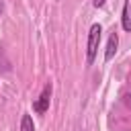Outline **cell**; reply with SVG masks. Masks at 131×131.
I'll return each instance as SVG.
<instances>
[{"instance_id":"6da1fadb","label":"cell","mask_w":131,"mask_h":131,"mask_svg":"<svg viewBox=\"0 0 131 131\" xmlns=\"http://www.w3.org/2000/svg\"><path fill=\"white\" fill-rule=\"evenodd\" d=\"M100 33H102L100 25L94 23V25L90 27V33H88V49H86V63H88V66H92L94 59H96L98 43H100Z\"/></svg>"},{"instance_id":"7a4b0ae2","label":"cell","mask_w":131,"mask_h":131,"mask_svg":"<svg viewBox=\"0 0 131 131\" xmlns=\"http://www.w3.org/2000/svg\"><path fill=\"white\" fill-rule=\"evenodd\" d=\"M49 100H51V84H47V86L43 88V92L39 94V98L33 102V111L39 113V115L47 113V108H49Z\"/></svg>"},{"instance_id":"3957f363","label":"cell","mask_w":131,"mask_h":131,"mask_svg":"<svg viewBox=\"0 0 131 131\" xmlns=\"http://www.w3.org/2000/svg\"><path fill=\"white\" fill-rule=\"evenodd\" d=\"M117 45H119V35L113 31L111 37H108V43H106V51H104V61H111L117 53Z\"/></svg>"},{"instance_id":"277c9868","label":"cell","mask_w":131,"mask_h":131,"mask_svg":"<svg viewBox=\"0 0 131 131\" xmlns=\"http://www.w3.org/2000/svg\"><path fill=\"white\" fill-rule=\"evenodd\" d=\"M121 25L127 33H131V0H125L123 6V16H121Z\"/></svg>"},{"instance_id":"5b68a950","label":"cell","mask_w":131,"mask_h":131,"mask_svg":"<svg viewBox=\"0 0 131 131\" xmlns=\"http://www.w3.org/2000/svg\"><path fill=\"white\" fill-rule=\"evenodd\" d=\"M20 131H35V123L31 115H23L20 119Z\"/></svg>"},{"instance_id":"8992f818","label":"cell","mask_w":131,"mask_h":131,"mask_svg":"<svg viewBox=\"0 0 131 131\" xmlns=\"http://www.w3.org/2000/svg\"><path fill=\"white\" fill-rule=\"evenodd\" d=\"M104 2H106V0H92V4H94L96 8H100V6H104Z\"/></svg>"},{"instance_id":"52a82bcc","label":"cell","mask_w":131,"mask_h":131,"mask_svg":"<svg viewBox=\"0 0 131 131\" xmlns=\"http://www.w3.org/2000/svg\"><path fill=\"white\" fill-rule=\"evenodd\" d=\"M0 14H2V2H0Z\"/></svg>"}]
</instances>
